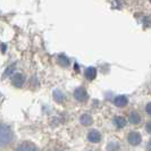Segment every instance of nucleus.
Returning <instances> with one entry per match:
<instances>
[{"instance_id": "obj_1", "label": "nucleus", "mask_w": 151, "mask_h": 151, "mask_svg": "<svg viewBox=\"0 0 151 151\" xmlns=\"http://www.w3.org/2000/svg\"><path fill=\"white\" fill-rule=\"evenodd\" d=\"M13 140L12 129L5 124H0V148L6 147Z\"/></svg>"}, {"instance_id": "obj_2", "label": "nucleus", "mask_w": 151, "mask_h": 151, "mask_svg": "<svg viewBox=\"0 0 151 151\" xmlns=\"http://www.w3.org/2000/svg\"><path fill=\"white\" fill-rule=\"evenodd\" d=\"M74 97L77 101H86L88 100V92L85 91V89L83 88H78V89H76L75 92H74Z\"/></svg>"}, {"instance_id": "obj_3", "label": "nucleus", "mask_w": 151, "mask_h": 151, "mask_svg": "<svg viewBox=\"0 0 151 151\" xmlns=\"http://www.w3.org/2000/svg\"><path fill=\"white\" fill-rule=\"evenodd\" d=\"M142 141V137H141V134L137 133V132H131L129 134V144L132 145H137V144L141 143Z\"/></svg>"}, {"instance_id": "obj_4", "label": "nucleus", "mask_w": 151, "mask_h": 151, "mask_svg": "<svg viewBox=\"0 0 151 151\" xmlns=\"http://www.w3.org/2000/svg\"><path fill=\"white\" fill-rule=\"evenodd\" d=\"M12 81H13V84L15 85L16 88H21L23 84H24V82H25V77L21 73H16L15 75L13 76Z\"/></svg>"}, {"instance_id": "obj_5", "label": "nucleus", "mask_w": 151, "mask_h": 151, "mask_svg": "<svg viewBox=\"0 0 151 151\" xmlns=\"http://www.w3.org/2000/svg\"><path fill=\"white\" fill-rule=\"evenodd\" d=\"M88 139H89V141H90V142L97 143V142H99V141L101 140V134L99 133L98 131L92 129V131L89 132V134H88Z\"/></svg>"}, {"instance_id": "obj_6", "label": "nucleus", "mask_w": 151, "mask_h": 151, "mask_svg": "<svg viewBox=\"0 0 151 151\" xmlns=\"http://www.w3.org/2000/svg\"><path fill=\"white\" fill-rule=\"evenodd\" d=\"M16 151H38V150H37V148L32 143H30V142H24V143H22L17 148Z\"/></svg>"}, {"instance_id": "obj_7", "label": "nucleus", "mask_w": 151, "mask_h": 151, "mask_svg": "<svg viewBox=\"0 0 151 151\" xmlns=\"http://www.w3.org/2000/svg\"><path fill=\"white\" fill-rule=\"evenodd\" d=\"M127 102H129V99L126 98L125 96H118V97H116L115 100H114V104H115L117 107L126 106V105H127Z\"/></svg>"}, {"instance_id": "obj_8", "label": "nucleus", "mask_w": 151, "mask_h": 151, "mask_svg": "<svg viewBox=\"0 0 151 151\" xmlns=\"http://www.w3.org/2000/svg\"><path fill=\"white\" fill-rule=\"evenodd\" d=\"M129 122L132 124H139L141 122V115L136 111H132L129 114Z\"/></svg>"}, {"instance_id": "obj_9", "label": "nucleus", "mask_w": 151, "mask_h": 151, "mask_svg": "<svg viewBox=\"0 0 151 151\" xmlns=\"http://www.w3.org/2000/svg\"><path fill=\"white\" fill-rule=\"evenodd\" d=\"M96 76H97V70H96V68L89 67L85 70V77H86L88 80H90V81L91 80H94Z\"/></svg>"}, {"instance_id": "obj_10", "label": "nucleus", "mask_w": 151, "mask_h": 151, "mask_svg": "<svg viewBox=\"0 0 151 151\" xmlns=\"http://www.w3.org/2000/svg\"><path fill=\"white\" fill-rule=\"evenodd\" d=\"M114 124L117 126V127H124L125 125H126V119L124 118V117H122V116H117V117H115L114 118Z\"/></svg>"}, {"instance_id": "obj_11", "label": "nucleus", "mask_w": 151, "mask_h": 151, "mask_svg": "<svg viewBox=\"0 0 151 151\" xmlns=\"http://www.w3.org/2000/svg\"><path fill=\"white\" fill-rule=\"evenodd\" d=\"M81 124L82 125H84V126H89L90 124H92V122H93V119H92V117H91L90 115H88V114H85V115H83V116H81Z\"/></svg>"}, {"instance_id": "obj_12", "label": "nucleus", "mask_w": 151, "mask_h": 151, "mask_svg": "<svg viewBox=\"0 0 151 151\" xmlns=\"http://www.w3.org/2000/svg\"><path fill=\"white\" fill-rule=\"evenodd\" d=\"M53 99L57 101V102H63L64 101V99H65V97H64V94H63V92L59 90H55L53 91Z\"/></svg>"}, {"instance_id": "obj_13", "label": "nucleus", "mask_w": 151, "mask_h": 151, "mask_svg": "<svg viewBox=\"0 0 151 151\" xmlns=\"http://www.w3.org/2000/svg\"><path fill=\"white\" fill-rule=\"evenodd\" d=\"M58 63L63 65V66H68L69 65V60H68V58L66 56H64V55H60V56H58Z\"/></svg>"}, {"instance_id": "obj_14", "label": "nucleus", "mask_w": 151, "mask_h": 151, "mask_svg": "<svg viewBox=\"0 0 151 151\" xmlns=\"http://www.w3.org/2000/svg\"><path fill=\"white\" fill-rule=\"evenodd\" d=\"M15 70V65H12L6 69V73H5V76H9L13 74V72Z\"/></svg>"}, {"instance_id": "obj_15", "label": "nucleus", "mask_w": 151, "mask_h": 151, "mask_svg": "<svg viewBox=\"0 0 151 151\" xmlns=\"http://www.w3.org/2000/svg\"><path fill=\"white\" fill-rule=\"evenodd\" d=\"M145 111L149 114V115H151V102H149V104L145 106Z\"/></svg>"}, {"instance_id": "obj_16", "label": "nucleus", "mask_w": 151, "mask_h": 151, "mask_svg": "<svg viewBox=\"0 0 151 151\" xmlns=\"http://www.w3.org/2000/svg\"><path fill=\"white\" fill-rule=\"evenodd\" d=\"M147 132H149V133H151V122H149L148 124H147Z\"/></svg>"}, {"instance_id": "obj_17", "label": "nucleus", "mask_w": 151, "mask_h": 151, "mask_svg": "<svg viewBox=\"0 0 151 151\" xmlns=\"http://www.w3.org/2000/svg\"><path fill=\"white\" fill-rule=\"evenodd\" d=\"M0 97H1V96H0Z\"/></svg>"}]
</instances>
